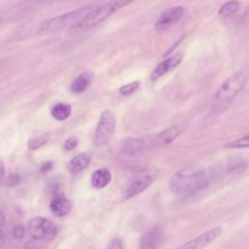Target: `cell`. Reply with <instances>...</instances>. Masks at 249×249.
<instances>
[{
  "label": "cell",
  "instance_id": "cell-23",
  "mask_svg": "<svg viewBox=\"0 0 249 249\" xmlns=\"http://www.w3.org/2000/svg\"><path fill=\"white\" fill-rule=\"evenodd\" d=\"M77 145H78V138L75 136H72L65 140L63 144V148L65 151H72L77 147Z\"/></svg>",
  "mask_w": 249,
  "mask_h": 249
},
{
  "label": "cell",
  "instance_id": "cell-6",
  "mask_svg": "<svg viewBox=\"0 0 249 249\" xmlns=\"http://www.w3.org/2000/svg\"><path fill=\"white\" fill-rule=\"evenodd\" d=\"M116 127L115 114L110 110H105L101 113L95 129L93 142L96 146H102L108 142Z\"/></svg>",
  "mask_w": 249,
  "mask_h": 249
},
{
  "label": "cell",
  "instance_id": "cell-1",
  "mask_svg": "<svg viewBox=\"0 0 249 249\" xmlns=\"http://www.w3.org/2000/svg\"><path fill=\"white\" fill-rule=\"evenodd\" d=\"M208 176L203 167L192 166L175 172L169 179V189L180 196H190L207 187Z\"/></svg>",
  "mask_w": 249,
  "mask_h": 249
},
{
  "label": "cell",
  "instance_id": "cell-15",
  "mask_svg": "<svg viewBox=\"0 0 249 249\" xmlns=\"http://www.w3.org/2000/svg\"><path fill=\"white\" fill-rule=\"evenodd\" d=\"M90 162V155L89 153H80L72 158L69 161L67 168L71 174L79 173L85 170Z\"/></svg>",
  "mask_w": 249,
  "mask_h": 249
},
{
  "label": "cell",
  "instance_id": "cell-4",
  "mask_svg": "<svg viewBox=\"0 0 249 249\" xmlns=\"http://www.w3.org/2000/svg\"><path fill=\"white\" fill-rule=\"evenodd\" d=\"M247 74L243 70H238L231 74L219 88L214 97L213 108L220 112L225 110L235 96L241 91L247 82Z\"/></svg>",
  "mask_w": 249,
  "mask_h": 249
},
{
  "label": "cell",
  "instance_id": "cell-18",
  "mask_svg": "<svg viewBox=\"0 0 249 249\" xmlns=\"http://www.w3.org/2000/svg\"><path fill=\"white\" fill-rule=\"evenodd\" d=\"M71 111H72L71 105H69L67 103L59 102V103H56L52 108L51 114H52L53 119H55L56 121L61 122V121H65L66 119H68L70 117Z\"/></svg>",
  "mask_w": 249,
  "mask_h": 249
},
{
  "label": "cell",
  "instance_id": "cell-3",
  "mask_svg": "<svg viewBox=\"0 0 249 249\" xmlns=\"http://www.w3.org/2000/svg\"><path fill=\"white\" fill-rule=\"evenodd\" d=\"M91 9H92L91 6H86V7L59 15L57 17L45 19L37 27L36 33L42 36V35L53 34L60 30H64L66 28L70 29L74 25H76L78 22H80Z\"/></svg>",
  "mask_w": 249,
  "mask_h": 249
},
{
  "label": "cell",
  "instance_id": "cell-27",
  "mask_svg": "<svg viewBox=\"0 0 249 249\" xmlns=\"http://www.w3.org/2000/svg\"><path fill=\"white\" fill-rule=\"evenodd\" d=\"M53 167V162L51 161V160H48V161H45L42 163V165L40 166V171L45 173V172H49L50 170H52Z\"/></svg>",
  "mask_w": 249,
  "mask_h": 249
},
{
  "label": "cell",
  "instance_id": "cell-31",
  "mask_svg": "<svg viewBox=\"0 0 249 249\" xmlns=\"http://www.w3.org/2000/svg\"><path fill=\"white\" fill-rule=\"evenodd\" d=\"M0 21H1V18H0Z\"/></svg>",
  "mask_w": 249,
  "mask_h": 249
},
{
  "label": "cell",
  "instance_id": "cell-17",
  "mask_svg": "<svg viewBox=\"0 0 249 249\" xmlns=\"http://www.w3.org/2000/svg\"><path fill=\"white\" fill-rule=\"evenodd\" d=\"M111 173L106 168H99L95 170L91 175V185L95 189H103L111 182Z\"/></svg>",
  "mask_w": 249,
  "mask_h": 249
},
{
  "label": "cell",
  "instance_id": "cell-5",
  "mask_svg": "<svg viewBox=\"0 0 249 249\" xmlns=\"http://www.w3.org/2000/svg\"><path fill=\"white\" fill-rule=\"evenodd\" d=\"M28 230L35 240H52L56 236L57 228L49 219L35 217L29 221Z\"/></svg>",
  "mask_w": 249,
  "mask_h": 249
},
{
  "label": "cell",
  "instance_id": "cell-10",
  "mask_svg": "<svg viewBox=\"0 0 249 249\" xmlns=\"http://www.w3.org/2000/svg\"><path fill=\"white\" fill-rule=\"evenodd\" d=\"M183 58H184V54L182 53H177L165 58L164 60L160 62L154 68V70L151 73V80L157 81L160 78H161L162 76H164L165 74L169 73L170 71L175 69L182 62Z\"/></svg>",
  "mask_w": 249,
  "mask_h": 249
},
{
  "label": "cell",
  "instance_id": "cell-26",
  "mask_svg": "<svg viewBox=\"0 0 249 249\" xmlns=\"http://www.w3.org/2000/svg\"><path fill=\"white\" fill-rule=\"evenodd\" d=\"M19 181H20V178H19L18 174H11L7 179V185L16 186L19 183Z\"/></svg>",
  "mask_w": 249,
  "mask_h": 249
},
{
  "label": "cell",
  "instance_id": "cell-8",
  "mask_svg": "<svg viewBox=\"0 0 249 249\" xmlns=\"http://www.w3.org/2000/svg\"><path fill=\"white\" fill-rule=\"evenodd\" d=\"M185 8L182 6L170 7L163 11L155 22V30L163 31L177 23L184 16Z\"/></svg>",
  "mask_w": 249,
  "mask_h": 249
},
{
  "label": "cell",
  "instance_id": "cell-13",
  "mask_svg": "<svg viewBox=\"0 0 249 249\" xmlns=\"http://www.w3.org/2000/svg\"><path fill=\"white\" fill-rule=\"evenodd\" d=\"M145 150V141L141 138H127L121 145V153L126 157H135Z\"/></svg>",
  "mask_w": 249,
  "mask_h": 249
},
{
  "label": "cell",
  "instance_id": "cell-22",
  "mask_svg": "<svg viewBox=\"0 0 249 249\" xmlns=\"http://www.w3.org/2000/svg\"><path fill=\"white\" fill-rule=\"evenodd\" d=\"M139 85H140L139 81H133V82H130L128 84H125V85L122 86L120 88L119 91L122 95L127 96V95H130L133 92H135L137 90V89L139 88Z\"/></svg>",
  "mask_w": 249,
  "mask_h": 249
},
{
  "label": "cell",
  "instance_id": "cell-12",
  "mask_svg": "<svg viewBox=\"0 0 249 249\" xmlns=\"http://www.w3.org/2000/svg\"><path fill=\"white\" fill-rule=\"evenodd\" d=\"M161 228L154 227L142 236L140 241V249H158L161 243Z\"/></svg>",
  "mask_w": 249,
  "mask_h": 249
},
{
  "label": "cell",
  "instance_id": "cell-30",
  "mask_svg": "<svg viewBox=\"0 0 249 249\" xmlns=\"http://www.w3.org/2000/svg\"><path fill=\"white\" fill-rule=\"evenodd\" d=\"M4 174H5V165H4V162L0 160V181L4 177Z\"/></svg>",
  "mask_w": 249,
  "mask_h": 249
},
{
  "label": "cell",
  "instance_id": "cell-25",
  "mask_svg": "<svg viewBox=\"0 0 249 249\" xmlns=\"http://www.w3.org/2000/svg\"><path fill=\"white\" fill-rule=\"evenodd\" d=\"M24 233H25V229L21 225L16 226L13 229V236L17 239H21L24 236Z\"/></svg>",
  "mask_w": 249,
  "mask_h": 249
},
{
  "label": "cell",
  "instance_id": "cell-24",
  "mask_svg": "<svg viewBox=\"0 0 249 249\" xmlns=\"http://www.w3.org/2000/svg\"><path fill=\"white\" fill-rule=\"evenodd\" d=\"M106 249H123V241L120 237H114L108 243Z\"/></svg>",
  "mask_w": 249,
  "mask_h": 249
},
{
  "label": "cell",
  "instance_id": "cell-9",
  "mask_svg": "<svg viewBox=\"0 0 249 249\" xmlns=\"http://www.w3.org/2000/svg\"><path fill=\"white\" fill-rule=\"evenodd\" d=\"M153 183V177L150 174L142 173L132 177L124 189V197L130 198L149 188Z\"/></svg>",
  "mask_w": 249,
  "mask_h": 249
},
{
  "label": "cell",
  "instance_id": "cell-11",
  "mask_svg": "<svg viewBox=\"0 0 249 249\" xmlns=\"http://www.w3.org/2000/svg\"><path fill=\"white\" fill-rule=\"evenodd\" d=\"M73 202L60 193H56L50 202L51 211L57 217L66 216L71 212Z\"/></svg>",
  "mask_w": 249,
  "mask_h": 249
},
{
  "label": "cell",
  "instance_id": "cell-7",
  "mask_svg": "<svg viewBox=\"0 0 249 249\" xmlns=\"http://www.w3.org/2000/svg\"><path fill=\"white\" fill-rule=\"evenodd\" d=\"M223 233V228L220 226L214 227L203 233L196 236L195 238L189 240L183 245L177 247L176 249H204L211 242L216 240Z\"/></svg>",
  "mask_w": 249,
  "mask_h": 249
},
{
  "label": "cell",
  "instance_id": "cell-21",
  "mask_svg": "<svg viewBox=\"0 0 249 249\" xmlns=\"http://www.w3.org/2000/svg\"><path fill=\"white\" fill-rule=\"evenodd\" d=\"M225 147L231 149H241V148H249V134L244 135L240 138H237L233 141L228 142Z\"/></svg>",
  "mask_w": 249,
  "mask_h": 249
},
{
  "label": "cell",
  "instance_id": "cell-28",
  "mask_svg": "<svg viewBox=\"0 0 249 249\" xmlns=\"http://www.w3.org/2000/svg\"><path fill=\"white\" fill-rule=\"evenodd\" d=\"M4 214L3 212L0 210V246L3 245L4 243V237H3V233H2V226H3V223H4Z\"/></svg>",
  "mask_w": 249,
  "mask_h": 249
},
{
  "label": "cell",
  "instance_id": "cell-2",
  "mask_svg": "<svg viewBox=\"0 0 249 249\" xmlns=\"http://www.w3.org/2000/svg\"><path fill=\"white\" fill-rule=\"evenodd\" d=\"M135 0H111L104 4H101L96 7H92V9L88 13V15L76 25L69 29L70 33L78 34L96 26L101 23L108 18H110L113 14H115L120 9L127 6Z\"/></svg>",
  "mask_w": 249,
  "mask_h": 249
},
{
  "label": "cell",
  "instance_id": "cell-14",
  "mask_svg": "<svg viewBox=\"0 0 249 249\" xmlns=\"http://www.w3.org/2000/svg\"><path fill=\"white\" fill-rule=\"evenodd\" d=\"M92 79L93 73L91 71H85L81 73L73 80L70 86V90L75 94L83 93L89 87Z\"/></svg>",
  "mask_w": 249,
  "mask_h": 249
},
{
  "label": "cell",
  "instance_id": "cell-16",
  "mask_svg": "<svg viewBox=\"0 0 249 249\" xmlns=\"http://www.w3.org/2000/svg\"><path fill=\"white\" fill-rule=\"evenodd\" d=\"M183 131V127L179 124H174L161 131L156 138V144L166 145L175 140Z\"/></svg>",
  "mask_w": 249,
  "mask_h": 249
},
{
  "label": "cell",
  "instance_id": "cell-19",
  "mask_svg": "<svg viewBox=\"0 0 249 249\" xmlns=\"http://www.w3.org/2000/svg\"><path fill=\"white\" fill-rule=\"evenodd\" d=\"M239 6H240V4L236 0L228 1V2H226L225 4H223L221 6V8L219 9L218 13H219L220 16L228 18V17H231V16L234 15L238 11Z\"/></svg>",
  "mask_w": 249,
  "mask_h": 249
},
{
  "label": "cell",
  "instance_id": "cell-29",
  "mask_svg": "<svg viewBox=\"0 0 249 249\" xmlns=\"http://www.w3.org/2000/svg\"><path fill=\"white\" fill-rule=\"evenodd\" d=\"M240 22L242 24H248L249 23V7L246 9V11L243 13V15L240 18Z\"/></svg>",
  "mask_w": 249,
  "mask_h": 249
},
{
  "label": "cell",
  "instance_id": "cell-20",
  "mask_svg": "<svg viewBox=\"0 0 249 249\" xmlns=\"http://www.w3.org/2000/svg\"><path fill=\"white\" fill-rule=\"evenodd\" d=\"M49 139H50V134L48 132H45L38 136H35L28 141V148L30 150L39 149L42 146H44L49 141Z\"/></svg>",
  "mask_w": 249,
  "mask_h": 249
}]
</instances>
